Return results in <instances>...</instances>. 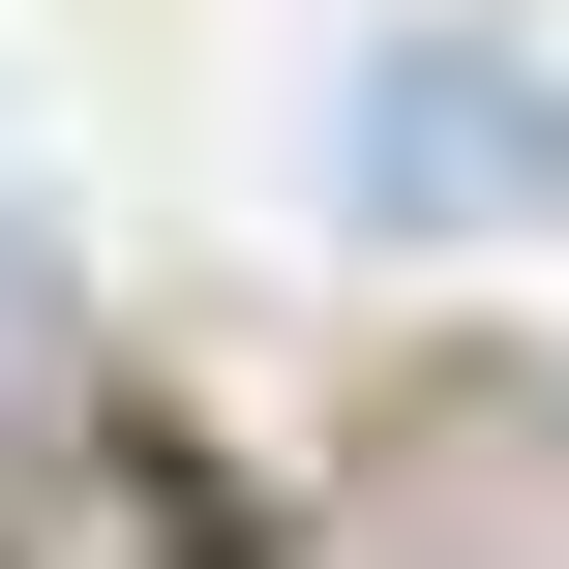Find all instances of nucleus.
<instances>
[{
  "instance_id": "1",
  "label": "nucleus",
  "mask_w": 569,
  "mask_h": 569,
  "mask_svg": "<svg viewBox=\"0 0 569 569\" xmlns=\"http://www.w3.org/2000/svg\"><path fill=\"white\" fill-rule=\"evenodd\" d=\"M330 210H360V240H540V210H569L540 30H360V90H330Z\"/></svg>"
},
{
  "instance_id": "2",
  "label": "nucleus",
  "mask_w": 569,
  "mask_h": 569,
  "mask_svg": "<svg viewBox=\"0 0 569 569\" xmlns=\"http://www.w3.org/2000/svg\"><path fill=\"white\" fill-rule=\"evenodd\" d=\"M210 510L150 480V450H60V480H0V569H180Z\"/></svg>"
}]
</instances>
